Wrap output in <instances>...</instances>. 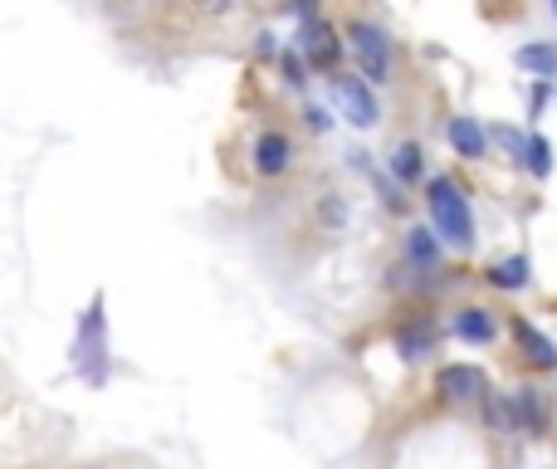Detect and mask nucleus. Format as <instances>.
I'll list each match as a JSON object with an SVG mask.
<instances>
[{
	"mask_svg": "<svg viewBox=\"0 0 557 469\" xmlns=\"http://www.w3.org/2000/svg\"><path fill=\"white\" fill-rule=\"evenodd\" d=\"M431 221H435V235L450 239L455 249H470L474 245L470 201H465V192L450 182V176H435V182H431Z\"/></svg>",
	"mask_w": 557,
	"mask_h": 469,
	"instance_id": "1",
	"label": "nucleus"
},
{
	"mask_svg": "<svg viewBox=\"0 0 557 469\" xmlns=\"http://www.w3.org/2000/svg\"><path fill=\"white\" fill-rule=\"evenodd\" d=\"M103 347H108L103 343V298H94L88 313H84V323H78V343H74V362L88 382H103V362H108Z\"/></svg>",
	"mask_w": 557,
	"mask_h": 469,
	"instance_id": "2",
	"label": "nucleus"
},
{
	"mask_svg": "<svg viewBox=\"0 0 557 469\" xmlns=\"http://www.w3.org/2000/svg\"><path fill=\"white\" fill-rule=\"evenodd\" d=\"M347 39H352V54H357V64H362V74L372 78V84H382V78L392 74V39H386V29L357 20V25L347 29Z\"/></svg>",
	"mask_w": 557,
	"mask_h": 469,
	"instance_id": "3",
	"label": "nucleus"
},
{
	"mask_svg": "<svg viewBox=\"0 0 557 469\" xmlns=\"http://www.w3.org/2000/svg\"><path fill=\"white\" fill-rule=\"evenodd\" d=\"M333 98H337V108H343V118L352 127H376V98H372V88L362 84V78H333Z\"/></svg>",
	"mask_w": 557,
	"mask_h": 469,
	"instance_id": "4",
	"label": "nucleus"
},
{
	"mask_svg": "<svg viewBox=\"0 0 557 469\" xmlns=\"http://www.w3.org/2000/svg\"><path fill=\"white\" fill-rule=\"evenodd\" d=\"M441 392L455 396V402H470V396L484 392V372H480V367H465V362L441 367Z\"/></svg>",
	"mask_w": 557,
	"mask_h": 469,
	"instance_id": "5",
	"label": "nucleus"
},
{
	"mask_svg": "<svg viewBox=\"0 0 557 469\" xmlns=\"http://www.w3.org/2000/svg\"><path fill=\"white\" fill-rule=\"evenodd\" d=\"M450 147L474 162V157L490 152V137H484V127L474 123V118H450Z\"/></svg>",
	"mask_w": 557,
	"mask_h": 469,
	"instance_id": "6",
	"label": "nucleus"
},
{
	"mask_svg": "<svg viewBox=\"0 0 557 469\" xmlns=\"http://www.w3.org/2000/svg\"><path fill=\"white\" fill-rule=\"evenodd\" d=\"M255 166H260L264 176L284 172V166H288V137L284 133H264L260 143H255Z\"/></svg>",
	"mask_w": 557,
	"mask_h": 469,
	"instance_id": "7",
	"label": "nucleus"
},
{
	"mask_svg": "<svg viewBox=\"0 0 557 469\" xmlns=\"http://www.w3.org/2000/svg\"><path fill=\"white\" fill-rule=\"evenodd\" d=\"M455 333H460L465 343H490V337H494V318L484 313V308H465V313L455 318Z\"/></svg>",
	"mask_w": 557,
	"mask_h": 469,
	"instance_id": "8",
	"label": "nucleus"
},
{
	"mask_svg": "<svg viewBox=\"0 0 557 469\" xmlns=\"http://www.w3.org/2000/svg\"><path fill=\"white\" fill-rule=\"evenodd\" d=\"M513 59H519V69H533V74H543V78L557 74V45H523Z\"/></svg>",
	"mask_w": 557,
	"mask_h": 469,
	"instance_id": "9",
	"label": "nucleus"
},
{
	"mask_svg": "<svg viewBox=\"0 0 557 469\" xmlns=\"http://www.w3.org/2000/svg\"><path fill=\"white\" fill-rule=\"evenodd\" d=\"M490 279H494L499 288H523V284H529V259H523V255L499 259V264L490 269Z\"/></svg>",
	"mask_w": 557,
	"mask_h": 469,
	"instance_id": "10",
	"label": "nucleus"
},
{
	"mask_svg": "<svg viewBox=\"0 0 557 469\" xmlns=\"http://www.w3.org/2000/svg\"><path fill=\"white\" fill-rule=\"evenodd\" d=\"M519 337H523V347H529V357L539 367H557V347L548 343V337L539 333V328H529V323H519Z\"/></svg>",
	"mask_w": 557,
	"mask_h": 469,
	"instance_id": "11",
	"label": "nucleus"
},
{
	"mask_svg": "<svg viewBox=\"0 0 557 469\" xmlns=\"http://www.w3.org/2000/svg\"><path fill=\"white\" fill-rule=\"evenodd\" d=\"M406 249H411V259H416L421 269H435V264H441V245H435V235H431V231H411Z\"/></svg>",
	"mask_w": 557,
	"mask_h": 469,
	"instance_id": "12",
	"label": "nucleus"
},
{
	"mask_svg": "<svg viewBox=\"0 0 557 469\" xmlns=\"http://www.w3.org/2000/svg\"><path fill=\"white\" fill-rule=\"evenodd\" d=\"M523 152H529V172L539 176V182H543V176H553V147L543 143V137H529V143H523Z\"/></svg>",
	"mask_w": 557,
	"mask_h": 469,
	"instance_id": "13",
	"label": "nucleus"
},
{
	"mask_svg": "<svg viewBox=\"0 0 557 469\" xmlns=\"http://www.w3.org/2000/svg\"><path fill=\"white\" fill-rule=\"evenodd\" d=\"M304 45H308V54H313V59H323V64H327V59H333V35H327V25H313V29H308V35H304Z\"/></svg>",
	"mask_w": 557,
	"mask_h": 469,
	"instance_id": "14",
	"label": "nucleus"
},
{
	"mask_svg": "<svg viewBox=\"0 0 557 469\" xmlns=\"http://www.w3.org/2000/svg\"><path fill=\"white\" fill-rule=\"evenodd\" d=\"M392 166L406 176V182H411V176H421V147H416V143H406L401 152H396V162H392Z\"/></svg>",
	"mask_w": 557,
	"mask_h": 469,
	"instance_id": "15",
	"label": "nucleus"
},
{
	"mask_svg": "<svg viewBox=\"0 0 557 469\" xmlns=\"http://www.w3.org/2000/svg\"><path fill=\"white\" fill-rule=\"evenodd\" d=\"M553 15H557V0H553Z\"/></svg>",
	"mask_w": 557,
	"mask_h": 469,
	"instance_id": "16",
	"label": "nucleus"
}]
</instances>
